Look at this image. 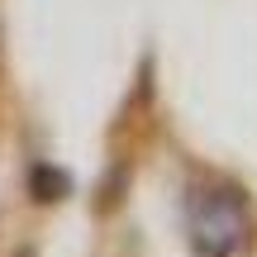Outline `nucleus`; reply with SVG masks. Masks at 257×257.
Segmentation results:
<instances>
[{"instance_id": "nucleus-1", "label": "nucleus", "mask_w": 257, "mask_h": 257, "mask_svg": "<svg viewBox=\"0 0 257 257\" xmlns=\"http://www.w3.org/2000/svg\"><path fill=\"white\" fill-rule=\"evenodd\" d=\"M191 238L200 252L224 257L248 238V205L229 186H210V191L191 195Z\"/></svg>"}]
</instances>
